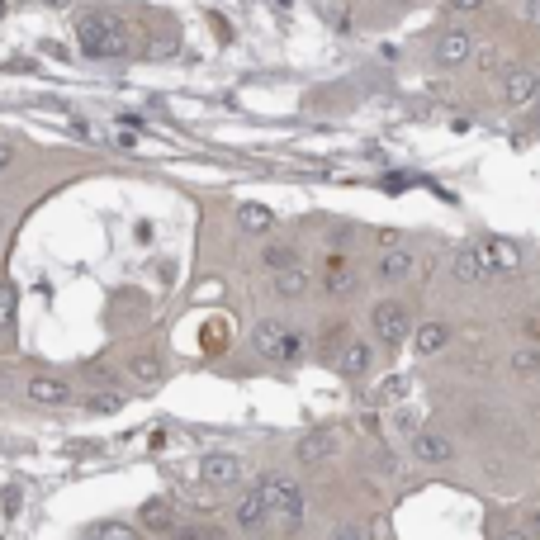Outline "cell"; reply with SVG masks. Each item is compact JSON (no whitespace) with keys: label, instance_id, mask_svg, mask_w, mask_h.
Returning <instances> with one entry per match:
<instances>
[{"label":"cell","instance_id":"ac0fdd59","mask_svg":"<svg viewBox=\"0 0 540 540\" xmlns=\"http://www.w3.org/2000/svg\"><path fill=\"white\" fill-rule=\"evenodd\" d=\"M270 285H275V294H280V299H304V294H308V270L304 266L275 270V275H270Z\"/></svg>","mask_w":540,"mask_h":540},{"label":"cell","instance_id":"7a4b0ae2","mask_svg":"<svg viewBox=\"0 0 540 540\" xmlns=\"http://www.w3.org/2000/svg\"><path fill=\"white\" fill-rule=\"evenodd\" d=\"M261 488H266L270 517H280V526H285V531H294V526H299V517H304V488H299V479L275 474V479H266Z\"/></svg>","mask_w":540,"mask_h":540},{"label":"cell","instance_id":"6da1fadb","mask_svg":"<svg viewBox=\"0 0 540 540\" xmlns=\"http://www.w3.org/2000/svg\"><path fill=\"white\" fill-rule=\"evenodd\" d=\"M76 43L86 57H119L128 53V29L109 15H86L76 19Z\"/></svg>","mask_w":540,"mask_h":540},{"label":"cell","instance_id":"277c9868","mask_svg":"<svg viewBox=\"0 0 540 540\" xmlns=\"http://www.w3.org/2000/svg\"><path fill=\"white\" fill-rule=\"evenodd\" d=\"M266 517H270L266 488H261V484H256V488H242V493H237V503H233V526H237V531L256 536V531L266 526Z\"/></svg>","mask_w":540,"mask_h":540},{"label":"cell","instance_id":"8992f818","mask_svg":"<svg viewBox=\"0 0 540 540\" xmlns=\"http://www.w3.org/2000/svg\"><path fill=\"white\" fill-rule=\"evenodd\" d=\"M469 57H474V34L465 24H450L446 34H436V62L441 67H465Z\"/></svg>","mask_w":540,"mask_h":540},{"label":"cell","instance_id":"5b68a950","mask_svg":"<svg viewBox=\"0 0 540 540\" xmlns=\"http://www.w3.org/2000/svg\"><path fill=\"white\" fill-rule=\"evenodd\" d=\"M199 479H204L209 488H237L242 484V460L228 455V450H214V455L199 460Z\"/></svg>","mask_w":540,"mask_h":540},{"label":"cell","instance_id":"8d00e7d4","mask_svg":"<svg viewBox=\"0 0 540 540\" xmlns=\"http://www.w3.org/2000/svg\"><path fill=\"white\" fill-rule=\"evenodd\" d=\"M0 15H5V0H0Z\"/></svg>","mask_w":540,"mask_h":540},{"label":"cell","instance_id":"d4e9b609","mask_svg":"<svg viewBox=\"0 0 540 540\" xmlns=\"http://www.w3.org/2000/svg\"><path fill=\"white\" fill-rule=\"evenodd\" d=\"M356 289V275H351V266L342 270V261H332V275H327V294H351Z\"/></svg>","mask_w":540,"mask_h":540},{"label":"cell","instance_id":"7c38bea8","mask_svg":"<svg viewBox=\"0 0 540 540\" xmlns=\"http://www.w3.org/2000/svg\"><path fill=\"white\" fill-rule=\"evenodd\" d=\"M450 275H455L460 285H488L484 252H479L474 242H465V247H455V256H450Z\"/></svg>","mask_w":540,"mask_h":540},{"label":"cell","instance_id":"30bf717a","mask_svg":"<svg viewBox=\"0 0 540 540\" xmlns=\"http://www.w3.org/2000/svg\"><path fill=\"white\" fill-rule=\"evenodd\" d=\"M332 455H337V436H332V432H308V436H299V441H294V460H299V465H308V469L327 465Z\"/></svg>","mask_w":540,"mask_h":540},{"label":"cell","instance_id":"8fae6325","mask_svg":"<svg viewBox=\"0 0 540 540\" xmlns=\"http://www.w3.org/2000/svg\"><path fill=\"white\" fill-rule=\"evenodd\" d=\"M413 270H417V256L408 252V247H389V252H379V261H375V275L384 280V285L413 280Z\"/></svg>","mask_w":540,"mask_h":540},{"label":"cell","instance_id":"603a6c76","mask_svg":"<svg viewBox=\"0 0 540 540\" xmlns=\"http://www.w3.org/2000/svg\"><path fill=\"white\" fill-rule=\"evenodd\" d=\"M119 403H124V389H119V384H100V389H95V398H86L90 413H114Z\"/></svg>","mask_w":540,"mask_h":540},{"label":"cell","instance_id":"836d02e7","mask_svg":"<svg viewBox=\"0 0 540 540\" xmlns=\"http://www.w3.org/2000/svg\"><path fill=\"white\" fill-rule=\"evenodd\" d=\"M531 105H536V124H540V76H536V95H531Z\"/></svg>","mask_w":540,"mask_h":540},{"label":"cell","instance_id":"44dd1931","mask_svg":"<svg viewBox=\"0 0 540 540\" xmlns=\"http://www.w3.org/2000/svg\"><path fill=\"white\" fill-rule=\"evenodd\" d=\"M512 375L540 379V346H517V351H512Z\"/></svg>","mask_w":540,"mask_h":540},{"label":"cell","instance_id":"cb8c5ba5","mask_svg":"<svg viewBox=\"0 0 540 540\" xmlns=\"http://www.w3.org/2000/svg\"><path fill=\"white\" fill-rule=\"evenodd\" d=\"M261 261H266L270 270H289V266H299V256H294V247H285V242H266V252H261Z\"/></svg>","mask_w":540,"mask_h":540},{"label":"cell","instance_id":"f1b7e54d","mask_svg":"<svg viewBox=\"0 0 540 540\" xmlns=\"http://www.w3.org/2000/svg\"><path fill=\"white\" fill-rule=\"evenodd\" d=\"M332 540H365V531L356 522H342V526H332Z\"/></svg>","mask_w":540,"mask_h":540},{"label":"cell","instance_id":"74e56055","mask_svg":"<svg viewBox=\"0 0 540 540\" xmlns=\"http://www.w3.org/2000/svg\"><path fill=\"white\" fill-rule=\"evenodd\" d=\"M0 233H5V228H0Z\"/></svg>","mask_w":540,"mask_h":540},{"label":"cell","instance_id":"4316f807","mask_svg":"<svg viewBox=\"0 0 540 540\" xmlns=\"http://www.w3.org/2000/svg\"><path fill=\"white\" fill-rule=\"evenodd\" d=\"M10 318H15V285L0 280V327L10 323Z\"/></svg>","mask_w":540,"mask_h":540},{"label":"cell","instance_id":"e0dca14e","mask_svg":"<svg viewBox=\"0 0 540 540\" xmlns=\"http://www.w3.org/2000/svg\"><path fill=\"white\" fill-rule=\"evenodd\" d=\"M446 342H450V327L446 323H422L413 332V351H417V356H441Z\"/></svg>","mask_w":540,"mask_h":540},{"label":"cell","instance_id":"d6986e66","mask_svg":"<svg viewBox=\"0 0 540 540\" xmlns=\"http://www.w3.org/2000/svg\"><path fill=\"white\" fill-rule=\"evenodd\" d=\"M237 228L242 233H270L275 228V214L266 204H237Z\"/></svg>","mask_w":540,"mask_h":540},{"label":"cell","instance_id":"1f68e13d","mask_svg":"<svg viewBox=\"0 0 540 540\" xmlns=\"http://www.w3.org/2000/svg\"><path fill=\"white\" fill-rule=\"evenodd\" d=\"M10 162H15V147L0 143V176H5V166H10Z\"/></svg>","mask_w":540,"mask_h":540},{"label":"cell","instance_id":"d590c367","mask_svg":"<svg viewBox=\"0 0 540 540\" xmlns=\"http://www.w3.org/2000/svg\"><path fill=\"white\" fill-rule=\"evenodd\" d=\"M5 384H10V375H5V365H0V394H5Z\"/></svg>","mask_w":540,"mask_h":540},{"label":"cell","instance_id":"5bb4252c","mask_svg":"<svg viewBox=\"0 0 540 540\" xmlns=\"http://www.w3.org/2000/svg\"><path fill=\"white\" fill-rule=\"evenodd\" d=\"M531 95H536V72H531V67H507L503 72V105L522 109V105H531Z\"/></svg>","mask_w":540,"mask_h":540},{"label":"cell","instance_id":"484cf974","mask_svg":"<svg viewBox=\"0 0 540 540\" xmlns=\"http://www.w3.org/2000/svg\"><path fill=\"white\" fill-rule=\"evenodd\" d=\"M171 540H233V536L218 531V526H176V536Z\"/></svg>","mask_w":540,"mask_h":540},{"label":"cell","instance_id":"2e32d148","mask_svg":"<svg viewBox=\"0 0 540 540\" xmlns=\"http://www.w3.org/2000/svg\"><path fill=\"white\" fill-rule=\"evenodd\" d=\"M289 337V327L285 318H261L252 332V346H256V356H280V346H285Z\"/></svg>","mask_w":540,"mask_h":540},{"label":"cell","instance_id":"3957f363","mask_svg":"<svg viewBox=\"0 0 540 540\" xmlns=\"http://www.w3.org/2000/svg\"><path fill=\"white\" fill-rule=\"evenodd\" d=\"M370 332L379 346H403L413 337V318L398 299H379V304H370Z\"/></svg>","mask_w":540,"mask_h":540},{"label":"cell","instance_id":"52a82bcc","mask_svg":"<svg viewBox=\"0 0 540 540\" xmlns=\"http://www.w3.org/2000/svg\"><path fill=\"white\" fill-rule=\"evenodd\" d=\"M408 450H413L422 465H450V460H455V446H450V436L436 432V427H422V432H413Z\"/></svg>","mask_w":540,"mask_h":540},{"label":"cell","instance_id":"e575fe53","mask_svg":"<svg viewBox=\"0 0 540 540\" xmlns=\"http://www.w3.org/2000/svg\"><path fill=\"white\" fill-rule=\"evenodd\" d=\"M503 540H531V536H526V531H507Z\"/></svg>","mask_w":540,"mask_h":540},{"label":"cell","instance_id":"4fadbf2b","mask_svg":"<svg viewBox=\"0 0 540 540\" xmlns=\"http://www.w3.org/2000/svg\"><path fill=\"white\" fill-rule=\"evenodd\" d=\"M29 398H34L38 408H67L72 403V384L57 375H34L29 379Z\"/></svg>","mask_w":540,"mask_h":540},{"label":"cell","instance_id":"9a60e30c","mask_svg":"<svg viewBox=\"0 0 540 540\" xmlns=\"http://www.w3.org/2000/svg\"><path fill=\"white\" fill-rule=\"evenodd\" d=\"M337 365H342L346 379H365L370 370H375V346H370V342H346Z\"/></svg>","mask_w":540,"mask_h":540},{"label":"cell","instance_id":"4dcf8cb0","mask_svg":"<svg viewBox=\"0 0 540 540\" xmlns=\"http://www.w3.org/2000/svg\"><path fill=\"white\" fill-rule=\"evenodd\" d=\"M484 0H446V10L450 15H469V10H479Z\"/></svg>","mask_w":540,"mask_h":540},{"label":"cell","instance_id":"83f0119b","mask_svg":"<svg viewBox=\"0 0 540 540\" xmlns=\"http://www.w3.org/2000/svg\"><path fill=\"white\" fill-rule=\"evenodd\" d=\"M299 356H304V337H299V332H289L285 346H280V360H299Z\"/></svg>","mask_w":540,"mask_h":540},{"label":"cell","instance_id":"9c48e42d","mask_svg":"<svg viewBox=\"0 0 540 540\" xmlns=\"http://www.w3.org/2000/svg\"><path fill=\"white\" fill-rule=\"evenodd\" d=\"M138 526H143V531H152V536H176L180 512L166 503V498H147V503L138 507Z\"/></svg>","mask_w":540,"mask_h":540},{"label":"cell","instance_id":"7402d4cb","mask_svg":"<svg viewBox=\"0 0 540 540\" xmlns=\"http://www.w3.org/2000/svg\"><path fill=\"white\" fill-rule=\"evenodd\" d=\"M128 375L138 379V384H157V379H162V360L152 356V351H143V356L128 360Z\"/></svg>","mask_w":540,"mask_h":540},{"label":"cell","instance_id":"d6a6232c","mask_svg":"<svg viewBox=\"0 0 540 540\" xmlns=\"http://www.w3.org/2000/svg\"><path fill=\"white\" fill-rule=\"evenodd\" d=\"M526 15H531V19L540 24V0H526Z\"/></svg>","mask_w":540,"mask_h":540},{"label":"cell","instance_id":"ffe728a7","mask_svg":"<svg viewBox=\"0 0 540 540\" xmlns=\"http://www.w3.org/2000/svg\"><path fill=\"white\" fill-rule=\"evenodd\" d=\"M81 540H143V531L133 522H95V526H86Z\"/></svg>","mask_w":540,"mask_h":540},{"label":"cell","instance_id":"f546056e","mask_svg":"<svg viewBox=\"0 0 540 540\" xmlns=\"http://www.w3.org/2000/svg\"><path fill=\"white\" fill-rule=\"evenodd\" d=\"M522 531H526V536H531V540H540V507H531V512H526Z\"/></svg>","mask_w":540,"mask_h":540},{"label":"cell","instance_id":"ba28073f","mask_svg":"<svg viewBox=\"0 0 540 540\" xmlns=\"http://www.w3.org/2000/svg\"><path fill=\"white\" fill-rule=\"evenodd\" d=\"M479 252H484L488 280H498V275H517V270H522V247H517V242H507V237H498V242H484Z\"/></svg>","mask_w":540,"mask_h":540}]
</instances>
